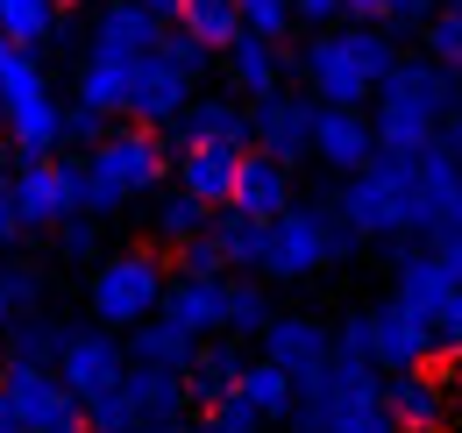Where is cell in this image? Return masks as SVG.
<instances>
[{
  "mask_svg": "<svg viewBox=\"0 0 462 433\" xmlns=\"http://www.w3.org/2000/svg\"><path fill=\"white\" fill-rule=\"evenodd\" d=\"M291 207V170L285 163H271V157H256V150H242V163H235V192H228V214L242 220H271Z\"/></svg>",
  "mask_w": 462,
  "mask_h": 433,
  "instance_id": "obj_16",
  "label": "cell"
},
{
  "mask_svg": "<svg viewBox=\"0 0 462 433\" xmlns=\"http://www.w3.org/2000/svg\"><path fill=\"white\" fill-rule=\"evenodd\" d=\"M164 284H171V271H164L150 249L100 256V263H93V320H100V327H143V320H157Z\"/></svg>",
  "mask_w": 462,
  "mask_h": 433,
  "instance_id": "obj_5",
  "label": "cell"
},
{
  "mask_svg": "<svg viewBox=\"0 0 462 433\" xmlns=\"http://www.w3.org/2000/svg\"><path fill=\"white\" fill-rule=\"evenodd\" d=\"M171 29H185L199 51H228L235 36H242V14H235V0H185V14H178Z\"/></svg>",
  "mask_w": 462,
  "mask_h": 433,
  "instance_id": "obj_27",
  "label": "cell"
},
{
  "mask_svg": "<svg viewBox=\"0 0 462 433\" xmlns=\"http://www.w3.org/2000/svg\"><path fill=\"white\" fill-rule=\"evenodd\" d=\"M7 192H14V220H22V235H29V227H64V220L79 214V157L14 163Z\"/></svg>",
  "mask_w": 462,
  "mask_h": 433,
  "instance_id": "obj_7",
  "label": "cell"
},
{
  "mask_svg": "<svg viewBox=\"0 0 462 433\" xmlns=\"http://www.w3.org/2000/svg\"><path fill=\"white\" fill-rule=\"evenodd\" d=\"M192 86H199V78H192L185 64H171V57H164V36H157V51L143 57V64H135V78H128V107H121V114H128V128L164 135L178 114L192 107Z\"/></svg>",
  "mask_w": 462,
  "mask_h": 433,
  "instance_id": "obj_6",
  "label": "cell"
},
{
  "mask_svg": "<svg viewBox=\"0 0 462 433\" xmlns=\"http://www.w3.org/2000/svg\"><path fill=\"white\" fill-rule=\"evenodd\" d=\"M256 341H263V363L285 370L291 383L335 363V334H328L320 320H306V313H271V327H263Z\"/></svg>",
  "mask_w": 462,
  "mask_h": 433,
  "instance_id": "obj_14",
  "label": "cell"
},
{
  "mask_svg": "<svg viewBox=\"0 0 462 433\" xmlns=\"http://www.w3.org/2000/svg\"><path fill=\"white\" fill-rule=\"evenodd\" d=\"M235 14H242V36H263V43L291 29V0H235Z\"/></svg>",
  "mask_w": 462,
  "mask_h": 433,
  "instance_id": "obj_34",
  "label": "cell"
},
{
  "mask_svg": "<svg viewBox=\"0 0 462 433\" xmlns=\"http://www.w3.org/2000/svg\"><path fill=\"white\" fill-rule=\"evenodd\" d=\"M221 64H228V86L249 100V107L271 100V93H285V51L263 43V36H235L228 51H221Z\"/></svg>",
  "mask_w": 462,
  "mask_h": 433,
  "instance_id": "obj_21",
  "label": "cell"
},
{
  "mask_svg": "<svg viewBox=\"0 0 462 433\" xmlns=\"http://www.w3.org/2000/svg\"><path fill=\"white\" fill-rule=\"evenodd\" d=\"M121 398H128V412H135V427H185V377H164V370H121V383H115Z\"/></svg>",
  "mask_w": 462,
  "mask_h": 433,
  "instance_id": "obj_19",
  "label": "cell"
},
{
  "mask_svg": "<svg viewBox=\"0 0 462 433\" xmlns=\"http://www.w3.org/2000/svg\"><path fill=\"white\" fill-rule=\"evenodd\" d=\"M0 36H7L14 51L36 57L58 36V7H51V0H0Z\"/></svg>",
  "mask_w": 462,
  "mask_h": 433,
  "instance_id": "obj_28",
  "label": "cell"
},
{
  "mask_svg": "<svg viewBox=\"0 0 462 433\" xmlns=\"http://www.w3.org/2000/svg\"><path fill=\"white\" fill-rule=\"evenodd\" d=\"M207 419H214V427H221V433H263V419H256V412H249L242 398H221V405H214Z\"/></svg>",
  "mask_w": 462,
  "mask_h": 433,
  "instance_id": "obj_41",
  "label": "cell"
},
{
  "mask_svg": "<svg viewBox=\"0 0 462 433\" xmlns=\"http://www.w3.org/2000/svg\"><path fill=\"white\" fill-rule=\"evenodd\" d=\"M164 57H171V64H185V71H192V78H207V64H214V57L199 51V43H192V36H185V29H164Z\"/></svg>",
  "mask_w": 462,
  "mask_h": 433,
  "instance_id": "obj_40",
  "label": "cell"
},
{
  "mask_svg": "<svg viewBox=\"0 0 462 433\" xmlns=\"http://www.w3.org/2000/svg\"><path fill=\"white\" fill-rule=\"evenodd\" d=\"M456 93H462V78L434 71L427 57H399V64H392V78L370 93V100H377V114H370L377 157L412 163L420 150H434V135H441V114H448V100H456Z\"/></svg>",
  "mask_w": 462,
  "mask_h": 433,
  "instance_id": "obj_1",
  "label": "cell"
},
{
  "mask_svg": "<svg viewBox=\"0 0 462 433\" xmlns=\"http://www.w3.org/2000/svg\"><path fill=\"white\" fill-rule=\"evenodd\" d=\"M291 22H313V29H335V22H342V0H291Z\"/></svg>",
  "mask_w": 462,
  "mask_h": 433,
  "instance_id": "obj_43",
  "label": "cell"
},
{
  "mask_svg": "<svg viewBox=\"0 0 462 433\" xmlns=\"http://www.w3.org/2000/svg\"><path fill=\"white\" fill-rule=\"evenodd\" d=\"M207 235H214V249H221L228 271H263V235H271L263 220H242V214L221 207V214L207 220Z\"/></svg>",
  "mask_w": 462,
  "mask_h": 433,
  "instance_id": "obj_26",
  "label": "cell"
},
{
  "mask_svg": "<svg viewBox=\"0 0 462 433\" xmlns=\"http://www.w3.org/2000/svg\"><path fill=\"white\" fill-rule=\"evenodd\" d=\"M51 7H79V0H51Z\"/></svg>",
  "mask_w": 462,
  "mask_h": 433,
  "instance_id": "obj_56",
  "label": "cell"
},
{
  "mask_svg": "<svg viewBox=\"0 0 462 433\" xmlns=\"http://www.w3.org/2000/svg\"><path fill=\"white\" fill-rule=\"evenodd\" d=\"M58 355H64V327L58 320H22L7 334V363H14V370H58Z\"/></svg>",
  "mask_w": 462,
  "mask_h": 433,
  "instance_id": "obj_31",
  "label": "cell"
},
{
  "mask_svg": "<svg viewBox=\"0 0 462 433\" xmlns=\"http://www.w3.org/2000/svg\"><path fill=\"white\" fill-rule=\"evenodd\" d=\"M221 299H228V277H171L157 313L185 327L192 341H207V334H221Z\"/></svg>",
  "mask_w": 462,
  "mask_h": 433,
  "instance_id": "obj_20",
  "label": "cell"
},
{
  "mask_svg": "<svg viewBox=\"0 0 462 433\" xmlns=\"http://www.w3.org/2000/svg\"><path fill=\"white\" fill-rule=\"evenodd\" d=\"M420 51H427V64H434V71L462 78V14H434V22L420 29Z\"/></svg>",
  "mask_w": 462,
  "mask_h": 433,
  "instance_id": "obj_33",
  "label": "cell"
},
{
  "mask_svg": "<svg viewBox=\"0 0 462 433\" xmlns=\"http://www.w3.org/2000/svg\"><path fill=\"white\" fill-rule=\"evenodd\" d=\"M121 370H128V348L121 334H100V327H64V355H58V383L86 405L100 391H115Z\"/></svg>",
  "mask_w": 462,
  "mask_h": 433,
  "instance_id": "obj_11",
  "label": "cell"
},
{
  "mask_svg": "<svg viewBox=\"0 0 462 433\" xmlns=\"http://www.w3.org/2000/svg\"><path fill=\"white\" fill-rule=\"evenodd\" d=\"M135 7H143V14H150V22H164V29H171L178 14H185V0H135Z\"/></svg>",
  "mask_w": 462,
  "mask_h": 433,
  "instance_id": "obj_47",
  "label": "cell"
},
{
  "mask_svg": "<svg viewBox=\"0 0 462 433\" xmlns=\"http://www.w3.org/2000/svg\"><path fill=\"white\" fill-rule=\"evenodd\" d=\"M348 249H356V235L342 227V214H335V207H299V199H291L285 214L271 220V235H263V271H256V277L291 284V277L328 271V263H335V256H348Z\"/></svg>",
  "mask_w": 462,
  "mask_h": 433,
  "instance_id": "obj_3",
  "label": "cell"
},
{
  "mask_svg": "<svg viewBox=\"0 0 462 433\" xmlns=\"http://www.w3.org/2000/svg\"><path fill=\"white\" fill-rule=\"evenodd\" d=\"M228 398H242L256 419H285V412H291V377H285V370H271V363L256 355V363L242 370V383H235Z\"/></svg>",
  "mask_w": 462,
  "mask_h": 433,
  "instance_id": "obj_29",
  "label": "cell"
},
{
  "mask_svg": "<svg viewBox=\"0 0 462 433\" xmlns=\"http://www.w3.org/2000/svg\"><path fill=\"white\" fill-rule=\"evenodd\" d=\"M58 249H64V256H79V263H93V256H100V220L71 214V220L58 227Z\"/></svg>",
  "mask_w": 462,
  "mask_h": 433,
  "instance_id": "obj_36",
  "label": "cell"
},
{
  "mask_svg": "<svg viewBox=\"0 0 462 433\" xmlns=\"http://www.w3.org/2000/svg\"><path fill=\"white\" fill-rule=\"evenodd\" d=\"M157 36H164V22H150L135 0H107V7H100V22H93V43H86V57L143 64V57L157 51Z\"/></svg>",
  "mask_w": 462,
  "mask_h": 433,
  "instance_id": "obj_17",
  "label": "cell"
},
{
  "mask_svg": "<svg viewBox=\"0 0 462 433\" xmlns=\"http://www.w3.org/2000/svg\"><path fill=\"white\" fill-rule=\"evenodd\" d=\"M448 291H456V284H448V271H441L427 249H405L399 256V284H392V306H399V313H412V320L427 327L434 313H441Z\"/></svg>",
  "mask_w": 462,
  "mask_h": 433,
  "instance_id": "obj_25",
  "label": "cell"
},
{
  "mask_svg": "<svg viewBox=\"0 0 462 433\" xmlns=\"http://www.w3.org/2000/svg\"><path fill=\"white\" fill-rule=\"evenodd\" d=\"M0 433H22V427H14V405H7V398H0Z\"/></svg>",
  "mask_w": 462,
  "mask_h": 433,
  "instance_id": "obj_50",
  "label": "cell"
},
{
  "mask_svg": "<svg viewBox=\"0 0 462 433\" xmlns=\"http://www.w3.org/2000/svg\"><path fill=\"white\" fill-rule=\"evenodd\" d=\"M306 150L328 163V170L356 178L363 163H377V135H370V114H363V107H313V143H306Z\"/></svg>",
  "mask_w": 462,
  "mask_h": 433,
  "instance_id": "obj_15",
  "label": "cell"
},
{
  "mask_svg": "<svg viewBox=\"0 0 462 433\" xmlns=\"http://www.w3.org/2000/svg\"><path fill=\"white\" fill-rule=\"evenodd\" d=\"M335 433H399V427L384 419V405H370V412H348V419H342Z\"/></svg>",
  "mask_w": 462,
  "mask_h": 433,
  "instance_id": "obj_45",
  "label": "cell"
},
{
  "mask_svg": "<svg viewBox=\"0 0 462 433\" xmlns=\"http://www.w3.org/2000/svg\"><path fill=\"white\" fill-rule=\"evenodd\" d=\"M306 143H313V100L306 93H271V100H256L249 107V150L271 163H299L306 157Z\"/></svg>",
  "mask_w": 462,
  "mask_h": 433,
  "instance_id": "obj_13",
  "label": "cell"
},
{
  "mask_svg": "<svg viewBox=\"0 0 462 433\" xmlns=\"http://www.w3.org/2000/svg\"><path fill=\"white\" fill-rule=\"evenodd\" d=\"M178 433H221V427H214V419H185Z\"/></svg>",
  "mask_w": 462,
  "mask_h": 433,
  "instance_id": "obj_51",
  "label": "cell"
},
{
  "mask_svg": "<svg viewBox=\"0 0 462 433\" xmlns=\"http://www.w3.org/2000/svg\"><path fill=\"white\" fill-rule=\"evenodd\" d=\"M100 135H107V121H100L93 107H64V143H79V157L100 150Z\"/></svg>",
  "mask_w": 462,
  "mask_h": 433,
  "instance_id": "obj_38",
  "label": "cell"
},
{
  "mask_svg": "<svg viewBox=\"0 0 462 433\" xmlns=\"http://www.w3.org/2000/svg\"><path fill=\"white\" fill-rule=\"evenodd\" d=\"M22 235V220H14V192H7V178H0V242H14Z\"/></svg>",
  "mask_w": 462,
  "mask_h": 433,
  "instance_id": "obj_46",
  "label": "cell"
},
{
  "mask_svg": "<svg viewBox=\"0 0 462 433\" xmlns=\"http://www.w3.org/2000/svg\"><path fill=\"white\" fill-rule=\"evenodd\" d=\"M207 207H199V199H185V192H164V199H157V214H150V227H157V242H171V249H185V242H199V235H207Z\"/></svg>",
  "mask_w": 462,
  "mask_h": 433,
  "instance_id": "obj_32",
  "label": "cell"
},
{
  "mask_svg": "<svg viewBox=\"0 0 462 433\" xmlns=\"http://www.w3.org/2000/svg\"><path fill=\"white\" fill-rule=\"evenodd\" d=\"M0 377H7V348H0Z\"/></svg>",
  "mask_w": 462,
  "mask_h": 433,
  "instance_id": "obj_55",
  "label": "cell"
},
{
  "mask_svg": "<svg viewBox=\"0 0 462 433\" xmlns=\"http://www.w3.org/2000/svg\"><path fill=\"white\" fill-rule=\"evenodd\" d=\"M157 143H164V157H185V150H249V107L228 100V93H192V107L178 114Z\"/></svg>",
  "mask_w": 462,
  "mask_h": 433,
  "instance_id": "obj_9",
  "label": "cell"
},
{
  "mask_svg": "<svg viewBox=\"0 0 462 433\" xmlns=\"http://www.w3.org/2000/svg\"><path fill=\"white\" fill-rule=\"evenodd\" d=\"M456 227H462V163L441 157V150H420L412 157V235L427 249Z\"/></svg>",
  "mask_w": 462,
  "mask_h": 433,
  "instance_id": "obj_10",
  "label": "cell"
},
{
  "mask_svg": "<svg viewBox=\"0 0 462 433\" xmlns=\"http://www.w3.org/2000/svg\"><path fill=\"white\" fill-rule=\"evenodd\" d=\"M7 64H14V43H7V36H0V71H7Z\"/></svg>",
  "mask_w": 462,
  "mask_h": 433,
  "instance_id": "obj_52",
  "label": "cell"
},
{
  "mask_svg": "<svg viewBox=\"0 0 462 433\" xmlns=\"http://www.w3.org/2000/svg\"><path fill=\"white\" fill-rule=\"evenodd\" d=\"M427 256L448 271V284H462V227H456V235H441V242H427Z\"/></svg>",
  "mask_w": 462,
  "mask_h": 433,
  "instance_id": "obj_44",
  "label": "cell"
},
{
  "mask_svg": "<svg viewBox=\"0 0 462 433\" xmlns=\"http://www.w3.org/2000/svg\"><path fill=\"white\" fill-rule=\"evenodd\" d=\"M441 14V0H384V29H427Z\"/></svg>",
  "mask_w": 462,
  "mask_h": 433,
  "instance_id": "obj_39",
  "label": "cell"
},
{
  "mask_svg": "<svg viewBox=\"0 0 462 433\" xmlns=\"http://www.w3.org/2000/svg\"><path fill=\"white\" fill-rule=\"evenodd\" d=\"M271 327V291L256 277H228V299H221V334L242 341V334H263Z\"/></svg>",
  "mask_w": 462,
  "mask_h": 433,
  "instance_id": "obj_30",
  "label": "cell"
},
{
  "mask_svg": "<svg viewBox=\"0 0 462 433\" xmlns=\"http://www.w3.org/2000/svg\"><path fill=\"white\" fill-rule=\"evenodd\" d=\"M178 277H228L221 249H214V235H199V242H185V249H178Z\"/></svg>",
  "mask_w": 462,
  "mask_h": 433,
  "instance_id": "obj_37",
  "label": "cell"
},
{
  "mask_svg": "<svg viewBox=\"0 0 462 433\" xmlns=\"http://www.w3.org/2000/svg\"><path fill=\"white\" fill-rule=\"evenodd\" d=\"M235 163H242V150H185V157H171L178 170V192L185 199H199L207 214H221L235 192Z\"/></svg>",
  "mask_w": 462,
  "mask_h": 433,
  "instance_id": "obj_24",
  "label": "cell"
},
{
  "mask_svg": "<svg viewBox=\"0 0 462 433\" xmlns=\"http://www.w3.org/2000/svg\"><path fill=\"white\" fill-rule=\"evenodd\" d=\"M242 370H249V355H242V341H228V334H214V341H199V355H192V370H185V398L192 405H221L235 383H242Z\"/></svg>",
  "mask_w": 462,
  "mask_h": 433,
  "instance_id": "obj_22",
  "label": "cell"
},
{
  "mask_svg": "<svg viewBox=\"0 0 462 433\" xmlns=\"http://www.w3.org/2000/svg\"><path fill=\"white\" fill-rule=\"evenodd\" d=\"M441 412H448V398H441V377H434V370L384 377V419L399 433H441Z\"/></svg>",
  "mask_w": 462,
  "mask_h": 433,
  "instance_id": "obj_18",
  "label": "cell"
},
{
  "mask_svg": "<svg viewBox=\"0 0 462 433\" xmlns=\"http://www.w3.org/2000/svg\"><path fill=\"white\" fill-rule=\"evenodd\" d=\"M434 150L462 163V93H456V100H448V114H441V135H434Z\"/></svg>",
  "mask_w": 462,
  "mask_h": 433,
  "instance_id": "obj_42",
  "label": "cell"
},
{
  "mask_svg": "<svg viewBox=\"0 0 462 433\" xmlns=\"http://www.w3.org/2000/svg\"><path fill=\"white\" fill-rule=\"evenodd\" d=\"M0 398L14 405V427L22 433H86V412H79V398L58 383V370H14V363H7Z\"/></svg>",
  "mask_w": 462,
  "mask_h": 433,
  "instance_id": "obj_8",
  "label": "cell"
},
{
  "mask_svg": "<svg viewBox=\"0 0 462 433\" xmlns=\"http://www.w3.org/2000/svg\"><path fill=\"white\" fill-rule=\"evenodd\" d=\"M392 64H399L392 29L348 22V29H320V36L299 51V78H306V100H313V107H363V100L392 78Z\"/></svg>",
  "mask_w": 462,
  "mask_h": 433,
  "instance_id": "obj_2",
  "label": "cell"
},
{
  "mask_svg": "<svg viewBox=\"0 0 462 433\" xmlns=\"http://www.w3.org/2000/svg\"><path fill=\"white\" fill-rule=\"evenodd\" d=\"M335 214L356 242H399L412 235V163H363L356 178L342 185V199H335Z\"/></svg>",
  "mask_w": 462,
  "mask_h": 433,
  "instance_id": "obj_4",
  "label": "cell"
},
{
  "mask_svg": "<svg viewBox=\"0 0 462 433\" xmlns=\"http://www.w3.org/2000/svg\"><path fill=\"white\" fill-rule=\"evenodd\" d=\"M427 334H434V355H462V284L441 299V313L427 320Z\"/></svg>",
  "mask_w": 462,
  "mask_h": 433,
  "instance_id": "obj_35",
  "label": "cell"
},
{
  "mask_svg": "<svg viewBox=\"0 0 462 433\" xmlns=\"http://www.w3.org/2000/svg\"><path fill=\"white\" fill-rule=\"evenodd\" d=\"M441 14H462V0H441Z\"/></svg>",
  "mask_w": 462,
  "mask_h": 433,
  "instance_id": "obj_54",
  "label": "cell"
},
{
  "mask_svg": "<svg viewBox=\"0 0 462 433\" xmlns=\"http://www.w3.org/2000/svg\"><path fill=\"white\" fill-rule=\"evenodd\" d=\"M7 313H14V299H7V271H0V327H7Z\"/></svg>",
  "mask_w": 462,
  "mask_h": 433,
  "instance_id": "obj_49",
  "label": "cell"
},
{
  "mask_svg": "<svg viewBox=\"0 0 462 433\" xmlns=\"http://www.w3.org/2000/svg\"><path fill=\"white\" fill-rule=\"evenodd\" d=\"M7 299L29 306V299H36V277H29V271H7Z\"/></svg>",
  "mask_w": 462,
  "mask_h": 433,
  "instance_id": "obj_48",
  "label": "cell"
},
{
  "mask_svg": "<svg viewBox=\"0 0 462 433\" xmlns=\"http://www.w3.org/2000/svg\"><path fill=\"white\" fill-rule=\"evenodd\" d=\"M121 348H128V363H135V370H164V377H185V370H192V355H199V341H192L185 327H171L164 313H157V320H143V327H128V341H121Z\"/></svg>",
  "mask_w": 462,
  "mask_h": 433,
  "instance_id": "obj_23",
  "label": "cell"
},
{
  "mask_svg": "<svg viewBox=\"0 0 462 433\" xmlns=\"http://www.w3.org/2000/svg\"><path fill=\"white\" fill-rule=\"evenodd\" d=\"M363 355H370L377 377H405V370L434 363V334L399 306H377V313H363Z\"/></svg>",
  "mask_w": 462,
  "mask_h": 433,
  "instance_id": "obj_12",
  "label": "cell"
},
{
  "mask_svg": "<svg viewBox=\"0 0 462 433\" xmlns=\"http://www.w3.org/2000/svg\"><path fill=\"white\" fill-rule=\"evenodd\" d=\"M448 391H456V412H462V370H456V377H448Z\"/></svg>",
  "mask_w": 462,
  "mask_h": 433,
  "instance_id": "obj_53",
  "label": "cell"
}]
</instances>
